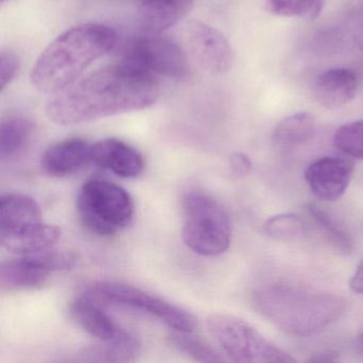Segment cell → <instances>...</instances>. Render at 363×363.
<instances>
[{
  "label": "cell",
  "mask_w": 363,
  "mask_h": 363,
  "mask_svg": "<svg viewBox=\"0 0 363 363\" xmlns=\"http://www.w3.org/2000/svg\"><path fill=\"white\" fill-rule=\"evenodd\" d=\"M306 210L320 235L333 246V250H337L340 254H352L354 250V242L352 238L329 212L314 203L308 205Z\"/></svg>",
  "instance_id": "cell-21"
},
{
  "label": "cell",
  "mask_w": 363,
  "mask_h": 363,
  "mask_svg": "<svg viewBox=\"0 0 363 363\" xmlns=\"http://www.w3.org/2000/svg\"><path fill=\"white\" fill-rule=\"evenodd\" d=\"M42 222L39 203L28 195L8 193L0 199V233Z\"/></svg>",
  "instance_id": "cell-19"
},
{
  "label": "cell",
  "mask_w": 363,
  "mask_h": 363,
  "mask_svg": "<svg viewBox=\"0 0 363 363\" xmlns=\"http://www.w3.org/2000/svg\"><path fill=\"white\" fill-rule=\"evenodd\" d=\"M315 120L307 112H299L284 118L274 129L273 140L279 147H294L308 143L313 138Z\"/></svg>",
  "instance_id": "cell-20"
},
{
  "label": "cell",
  "mask_w": 363,
  "mask_h": 363,
  "mask_svg": "<svg viewBox=\"0 0 363 363\" xmlns=\"http://www.w3.org/2000/svg\"><path fill=\"white\" fill-rule=\"evenodd\" d=\"M229 169L235 177L243 178L250 173L252 162L250 157L244 152H237L230 155L228 159Z\"/></svg>",
  "instance_id": "cell-27"
},
{
  "label": "cell",
  "mask_w": 363,
  "mask_h": 363,
  "mask_svg": "<svg viewBox=\"0 0 363 363\" xmlns=\"http://www.w3.org/2000/svg\"><path fill=\"white\" fill-rule=\"evenodd\" d=\"M1 1V4L5 3L6 0H0Z\"/></svg>",
  "instance_id": "cell-33"
},
{
  "label": "cell",
  "mask_w": 363,
  "mask_h": 363,
  "mask_svg": "<svg viewBox=\"0 0 363 363\" xmlns=\"http://www.w3.org/2000/svg\"><path fill=\"white\" fill-rule=\"evenodd\" d=\"M252 305L272 324L296 337H310L324 330L346 310L345 299L339 295L286 281L256 289Z\"/></svg>",
  "instance_id": "cell-2"
},
{
  "label": "cell",
  "mask_w": 363,
  "mask_h": 363,
  "mask_svg": "<svg viewBox=\"0 0 363 363\" xmlns=\"http://www.w3.org/2000/svg\"><path fill=\"white\" fill-rule=\"evenodd\" d=\"M188 40L193 56L212 75H224L233 67V52L228 40L220 31L199 21L188 27Z\"/></svg>",
  "instance_id": "cell-10"
},
{
  "label": "cell",
  "mask_w": 363,
  "mask_h": 363,
  "mask_svg": "<svg viewBox=\"0 0 363 363\" xmlns=\"http://www.w3.org/2000/svg\"><path fill=\"white\" fill-rule=\"evenodd\" d=\"M103 307V305L82 293L72 301L69 315L78 327L97 341L116 346L138 357L141 350L138 337L130 331L123 328Z\"/></svg>",
  "instance_id": "cell-9"
},
{
  "label": "cell",
  "mask_w": 363,
  "mask_h": 363,
  "mask_svg": "<svg viewBox=\"0 0 363 363\" xmlns=\"http://www.w3.org/2000/svg\"><path fill=\"white\" fill-rule=\"evenodd\" d=\"M52 274L42 252L18 256L0 264V289L3 292L37 290L48 284Z\"/></svg>",
  "instance_id": "cell-13"
},
{
  "label": "cell",
  "mask_w": 363,
  "mask_h": 363,
  "mask_svg": "<svg viewBox=\"0 0 363 363\" xmlns=\"http://www.w3.org/2000/svg\"><path fill=\"white\" fill-rule=\"evenodd\" d=\"M265 8L276 16H294L295 0H264Z\"/></svg>",
  "instance_id": "cell-28"
},
{
  "label": "cell",
  "mask_w": 363,
  "mask_h": 363,
  "mask_svg": "<svg viewBox=\"0 0 363 363\" xmlns=\"http://www.w3.org/2000/svg\"><path fill=\"white\" fill-rule=\"evenodd\" d=\"M194 0H140V23L144 33H163L184 20Z\"/></svg>",
  "instance_id": "cell-17"
},
{
  "label": "cell",
  "mask_w": 363,
  "mask_h": 363,
  "mask_svg": "<svg viewBox=\"0 0 363 363\" xmlns=\"http://www.w3.org/2000/svg\"><path fill=\"white\" fill-rule=\"evenodd\" d=\"M120 60L156 79H184L190 69L186 52L163 33H144L127 46Z\"/></svg>",
  "instance_id": "cell-8"
},
{
  "label": "cell",
  "mask_w": 363,
  "mask_h": 363,
  "mask_svg": "<svg viewBox=\"0 0 363 363\" xmlns=\"http://www.w3.org/2000/svg\"><path fill=\"white\" fill-rule=\"evenodd\" d=\"M60 237V228L39 222L9 233H0V245L6 252L16 256H29L52 250Z\"/></svg>",
  "instance_id": "cell-15"
},
{
  "label": "cell",
  "mask_w": 363,
  "mask_h": 363,
  "mask_svg": "<svg viewBox=\"0 0 363 363\" xmlns=\"http://www.w3.org/2000/svg\"><path fill=\"white\" fill-rule=\"evenodd\" d=\"M208 333L223 354L235 362L291 363L296 359L267 340L250 323L230 314H211Z\"/></svg>",
  "instance_id": "cell-6"
},
{
  "label": "cell",
  "mask_w": 363,
  "mask_h": 363,
  "mask_svg": "<svg viewBox=\"0 0 363 363\" xmlns=\"http://www.w3.org/2000/svg\"><path fill=\"white\" fill-rule=\"evenodd\" d=\"M116 41L114 29L99 23L67 29L41 52L33 65V86L52 96L62 92L78 82L95 61L109 54Z\"/></svg>",
  "instance_id": "cell-3"
},
{
  "label": "cell",
  "mask_w": 363,
  "mask_h": 363,
  "mask_svg": "<svg viewBox=\"0 0 363 363\" xmlns=\"http://www.w3.org/2000/svg\"><path fill=\"white\" fill-rule=\"evenodd\" d=\"M337 354H333L330 352H318L315 354H312L308 362H315V363H328V362H337Z\"/></svg>",
  "instance_id": "cell-30"
},
{
  "label": "cell",
  "mask_w": 363,
  "mask_h": 363,
  "mask_svg": "<svg viewBox=\"0 0 363 363\" xmlns=\"http://www.w3.org/2000/svg\"><path fill=\"white\" fill-rule=\"evenodd\" d=\"M91 147L82 138H71L50 146L42 157V169L52 177L74 175L91 162Z\"/></svg>",
  "instance_id": "cell-14"
},
{
  "label": "cell",
  "mask_w": 363,
  "mask_h": 363,
  "mask_svg": "<svg viewBox=\"0 0 363 363\" xmlns=\"http://www.w3.org/2000/svg\"><path fill=\"white\" fill-rule=\"evenodd\" d=\"M91 163L126 179L139 177L145 169L141 152L116 138H108L92 144Z\"/></svg>",
  "instance_id": "cell-12"
},
{
  "label": "cell",
  "mask_w": 363,
  "mask_h": 363,
  "mask_svg": "<svg viewBox=\"0 0 363 363\" xmlns=\"http://www.w3.org/2000/svg\"><path fill=\"white\" fill-rule=\"evenodd\" d=\"M354 343V347L358 350L359 354H360L361 356H363V333H360V335H357Z\"/></svg>",
  "instance_id": "cell-32"
},
{
  "label": "cell",
  "mask_w": 363,
  "mask_h": 363,
  "mask_svg": "<svg viewBox=\"0 0 363 363\" xmlns=\"http://www.w3.org/2000/svg\"><path fill=\"white\" fill-rule=\"evenodd\" d=\"M354 40L359 50L363 52V26L360 27V28L357 30V33H354Z\"/></svg>",
  "instance_id": "cell-31"
},
{
  "label": "cell",
  "mask_w": 363,
  "mask_h": 363,
  "mask_svg": "<svg viewBox=\"0 0 363 363\" xmlns=\"http://www.w3.org/2000/svg\"><path fill=\"white\" fill-rule=\"evenodd\" d=\"M182 240L195 254L216 257L231 243V224L220 203L201 191H190L182 201Z\"/></svg>",
  "instance_id": "cell-5"
},
{
  "label": "cell",
  "mask_w": 363,
  "mask_h": 363,
  "mask_svg": "<svg viewBox=\"0 0 363 363\" xmlns=\"http://www.w3.org/2000/svg\"><path fill=\"white\" fill-rule=\"evenodd\" d=\"M325 0H295L294 16L306 21H314L322 13Z\"/></svg>",
  "instance_id": "cell-26"
},
{
  "label": "cell",
  "mask_w": 363,
  "mask_h": 363,
  "mask_svg": "<svg viewBox=\"0 0 363 363\" xmlns=\"http://www.w3.org/2000/svg\"><path fill=\"white\" fill-rule=\"evenodd\" d=\"M264 233L280 242L296 241L305 233V225L301 216L295 213H281L271 216L263 225Z\"/></svg>",
  "instance_id": "cell-23"
},
{
  "label": "cell",
  "mask_w": 363,
  "mask_h": 363,
  "mask_svg": "<svg viewBox=\"0 0 363 363\" xmlns=\"http://www.w3.org/2000/svg\"><path fill=\"white\" fill-rule=\"evenodd\" d=\"M159 94L158 79L118 60L52 95L46 116L59 126H73L147 109Z\"/></svg>",
  "instance_id": "cell-1"
},
{
  "label": "cell",
  "mask_w": 363,
  "mask_h": 363,
  "mask_svg": "<svg viewBox=\"0 0 363 363\" xmlns=\"http://www.w3.org/2000/svg\"><path fill=\"white\" fill-rule=\"evenodd\" d=\"M333 145L346 156L363 159V118L340 127L333 135Z\"/></svg>",
  "instance_id": "cell-24"
},
{
  "label": "cell",
  "mask_w": 363,
  "mask_h": 363,
  "mask_svg": "<svg viewBox=\"0 0 363 363\" xmlns=\"http://www.w3.org/2000/svg\"><path fill=\"white\" fill-rule=\"evenodd\" d=\"M192 333L193 331L174 330L169 335V342L176 350L199 362L216 363L227 360L223 357V352L216 350L206 340Z\"/></svg>",
  "instance_id": "cell-22"
},
{
  "label": "cell",
  "mask_w": 363,
  "mask_h": 363,
  "mask_svg": "<svg viewBox=\"0 0 363 363\" xmlns=\"http://www.w3.org/2000/svg\"><path fill=\"white\" fill-rule=\"evenodd\" d=\"M21 69L18 57L11 50H1L0 52V91L4 92L18 76Z\"/></svg>",
  "instance_id": "cell-25"
},
{
  "label": "cell",
  "mask_w": 363,
  "mask_h": 363,
  "mask_svg": "<svg viewBox=\"0 0 363 363\" xmlns=\"http://www.w3.org/2000/svg\"><path fill=\"white\" fill-rule=\"evenodd\" d=\"M84 294L103 306H123L150 314L173 330L194 331L197 327L196 318L188 310L137 286L99 281L88 286Z\"/></svg>",
  "instance_id": "cell-7"
},
{
  "label": "cell",
  "mask_w": 363,
  "mask_h": 363,
  "mask_svg": "<svg viewBox=\"0 0 363 363\" xmlns=\"http://www.w3.org/2000/svg\"><path fill=\"white\" fill-rule=\"evenodd\" d=\"M35 125L25 114L8 113L0 124V159L3 162L22 156L33 142Z\"/></svg>",
  "instance_id": "cell-18"
},
{
  "label": "cell",
  "mask_w": 363,
  "mask_h": 363,
  "mask_svg": "<svg viewBox=\"0 0 363 363\" xmlns=\"http://www.w3.org/2000/svg\"><path fill=\"white\" fill-rule=\"evenodd\" d=\"M77 212L89 231L99 237H112L130 226L135 218V203L122 186L95 178L80 188Z\"/></svg>",
  "instance_id": "cell-4"
},
{
  "label": "cell",
  "mask_w": 363,
  "mask_h": 363,
  "mask_svg": "<svg viewBox=\"0 0 363 363\" xmlns=\"http://www.w3.org/2000/svg\"><path fill=\"white\" fill-rule=\"evenodd\" d=\"M358 77L350 69H330L314 82V99L326 109H337L352 101L358 91Z\"/></svg>",
  "instance_id": "cell-16"
},
{
  "label": "cell",
  "mask_w": 363,
  "mask_h": 363,
  "mask_svg": "<svg viewBox=\"0 0 363 363\" xmlns=\"http://www.w3.org/2000/svg\"><path fill=\"white\" fill-rule=\"evenodd\" d=\"M350 286L354 293L363 294V261L358 265L350 278Z\"/></svg>",
  "instance_id": "cell-29"
},
{
  "label": "cell",
  "mask_w": 363,
  "mask_h": 363,
  "mask_svg": "<svg viewBox=\"0 0 363 363\" xmlns=\"http://www.w3.org/2000/svg\"><path fill=\"white\" fill-rule=\"evenodd\" d=\"M354 163L342 157H323L310 163L305 180L316 199L335 201L343 196L352 182Z\"/></svg>",
  "instance_id": "cell-11"
}]
</instances>
